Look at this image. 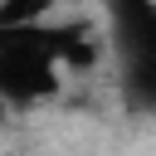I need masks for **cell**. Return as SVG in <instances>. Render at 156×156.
<instances>
[{
  "mask_svg": "<svg viewBox=\"0 0 156 156\" xmlns=\"http://www.w3.org/2000/svg\"><path fill=\"white\" fill-rule=\"evenodd\" d=\"M117 63L132 107H156V5H117Z\"/></svg>",
  "mask_w": 156,
  "mask_h": 156,
  "instance_id": "7a4b0ae2",
  "label": "cell"
},
{
  "mask_svg": "<svg viewBox=\"0 0 156 156\" xmlns=\"http://www.w3.org/2000/svg\"><path fill=\"white\" fill-rule=\"evenodd\" d=\"M93 58V39L73 34L63 20L44 24H0V102L39 107L58 93L63 68Z\"/></svg>",
  "mask_w": 156,
  "mask_h": 156,
  "instance_id": "6da1fadb",
  "label": "cell"
}]
</instances>
